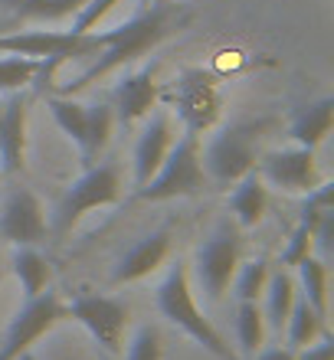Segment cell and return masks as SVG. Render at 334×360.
I'll use <instances>...</instances> for the list:
<instances>
[{"instance_id":"15","label":"cell","mask_w":334,"mask_h":360,"mask_svg":"<svg viewBox=\"0 0 334 360\" xmlns=\"http://www.w3.org/2000/svg\"><path fill=\"white\" fill-rule=\"evenodd\" d=\"M27 115L30 95L10 92L4 102V118H0V174L17 177L27 167Z\"/></svg>"},{"instance_id":"27","label":"cell","mask_w":334,"mask_h":360,"mask_svg":"<svg viewBox=\"0 0 334 360\" xmlns=\"http://www.w3.org/2000/svg\"><path fill=\"white\" fill-rule=\"evenodd\" d=\"M39 59L27 56H4L0 59V92H23V89L37 79Z\"/></svg>"},{"instance_id":"7","label":"cell","mask_w":334,"mask_h":360,"mask_svg":"<svg viewBox=\"0 0 334 360\" xmlns=\"http://www.w3.org/2000/svg\"><path fill=\"white\" fill-rule=\"evenodd\" d=\"M46 108L53 112L63 134L79 148L82 167H92L102 158V151L108 148V138H112V128H115L112 105L108 102L82 105L72 95H49Z\"/></svg>"},{"instance_id":"28","label":"cell","mask_w":334,"mask_h":360,"mask_svg":"<svg viewBox=\"0 0 334 360\" xmlns=\"http://www.w3.org/2000/svg\"><path fill=\"white\" fill-rule=\"evenodd\" d=\"M161 357H164V344H161L158 324H141V328L134 331L131 344H128L124 360H161Z\"/></svg>"},{"instance_id":"14","label":"cell","mask_w":334,"mask_h":360,"mask_svg":"<svg viewBox=\"0 0 334 360\" xmlns=\"http://www.w3.org/2000/svg\"><path fill=\"white\" fill-rule=\"evenodd\" d=\"M158 98H161V92H158V82H154V69L151 66L128 69L112 92L115 122H122V124L141 122V118H148L154 112Z\"/></svg>"},{"instance_id":"13","label":"cell","mask_w":334,"mask_h":360,"mask_svg":"<svg viewBox=\"0 0 334 360\" xmlns=\"http://www.w3.org/2000/svg\"><path fill=\"white\" fill-rule=\"evenodd\" d=\"M49 233L43 200L30 187H13L0 207V236L13 246H39Z\"/></svg>"},{"instance_id":"32","label":"cell","mask_w":334,"mask_h":360,"mask_svg":"<svg viewBox=\"0 0 334 360\" xmlns=\"http://www.w3.org/2000/svg\"><path fill=\"white\" fill-rule=\"evenodd\" d=\"M252 360H295V351L292 347H282V344H276V347H259L256 354H252Z\"/></svg>"},{"instance_id":"12","label":"cell","mask_w":334,"mask_h":360,"mask_svg":"<svg viewBox=\"0 0 334 360\" xmlns=\"http://www.w3.org/2000/svg\"><path fill=\"white\" fill-rule=\"evenodd\" d=\"M256 171L262 177V184H272V187L285 190V193H308V190H315L321 184L315 151L298 148V144L259 154Z\"/></svg>"},{"instance_id":"18","label":"cell","mask_w":334,"mask_h":360,"mask_svg":"<svg viewBox=\"0 0 334 360\" xmlns=\"http://www.w3.org/2000/svg\"><path fill=\"white\" fill-rule=\"evenodd\" d=\"M334 128V98L331 95H321L315 102L302 105L292 112L288 118V134H292V141L298 148H308V151H315L325 144V138L331 134Z\"/></svg>"},{"instance_id":"35","label":"cell","mask_w":334,"mask_h":360,"mask_svg":"<svg viewBox=\"0 0 334 360\" xmlns=\"http://www.w3.org/2000/svg\"><path fill=\"white\" fill-rule=\"evenodd\" d=\"M141 4H151V0H141Z\"/></svg>"},{"instance_id":"26","label":"cell","mask_w":334,"mask_h":360,"mask_svg":"<svg viewBox=\"0 0 334 360\" xmlns=\"http://www.w3.org/2000/svg\"><path fill=\"white\" fill-rule=\"evenodd\" d=\"M269 259L266 256H256L236 266V275H233V295H236L239 302H259L262 292H266V282H269Z\"/></svg>"},{"instance_id":"36","label":"cell","mask_w":334,"mask_h":360,"mask_svg":"<svg viewBox=\"0 0 334 360\" xmlns=\"http://www.w3.org/2000/svg\"><path fill=\"white\" fill-rule=\"evenodd\" d=\"M105 360H112V357H105Z\"/></svg>"},{"instance_id":"22","label":"cell","mask_w":334,"mask_h":360,"mask_svg":"<svg viewBox=\"0 0 334 360\" xmlns=\"http://www.w3.org/2000/svg\"><path fill=\"white\" fill-rule=\"evenodd\" d=\"M13 275H17L20 288H23V298H37L39 292L49 288L53 269H49V259L37 246H17V252H13Z\"/></svg>"},{"instance_id":"9","label":"cell","mask_w":334,"mask_h":360,"mask_svg":"<svg viewBox=\"0 0 334 360\" xmlns=\"http://www.w3.org/2000/svg\"><path fill=\"white\" fill-rule=\"evenodd\" d=\"M66 314L76 318V321L92 334V341L98 344V351L105 354V357L122 354L124 328H128V318H131L128 302L115 298V295L82 292V295H76L72 302H66Z\"/></svg>"},{"instance_id":"34","label":"cell","mask_w":334,"mask_h":360,"mask_svg":"<svg viewBox=\"0 0 334 360\" xmlns=\"http://www.w3.org/2000/svg\"><path fill=\"white\" fill-rule=\"evenodd\" d=\"M20 360H30V354H27V357H20Z\"/></svg>"},{"instance_id":"8","label":"cell","mask_w":334,"mask_h":360,"mask_svg":"<svg viewBox=\"0 0 334 360\" xmlns=\"http://www.w3.org/2000/svg\"><path fill=\"white\" fill-rule=\"evenodd\" d=\"M167 105L181 118L187 134H203L220 122V79L203 66H187L167 89Z\"/></svg>"},{"instance_id":"17","label":"cell","mask_w":334,"mask_h":360,"mask_svg":"<svg viewBox=\"0 0 334 360\" xmlns=\"http://www.w3.org/2000/svg\"><path fill=\"white\" fill-rule=\"evenodd\" d=\"M171 256V229H154L148 236H141L131 249H124L118 262L112 269V285H128L138 282L144 275H151L154 269H161Z\"/></svg>"},{"instance_id":"16","label":"cell","mask_w":334,"mask_h":360,"mask_svg":"<svg viewBox=\"0 0 334 360\" xmlns=\"http://www.w3.org/2000/svg\"><path fill=\"white\" fill-rule=\"evenodd\" d=\"M174 144V128H171V115L164 108H154L144 131L138 134L134 141V154H131V164H134V187H144L148 180L158 174V167L164 164L167 151Z\"/></svg>"},{"instance_id":"6","label":"cell","mask_w":334,"mask_h":360,"mask_svg":"<svg viewBox=\"0 0 334 360\" xmlns=\"http://www.w3.org/2000/svg\"><path fill=\"white\" fill-rule=\"evenodd\" d=\"M203 187H210L207 171L200 161V134H187L171 144V151L164 158L144 187H134V200L144 203H161V200H177V197H197Z\"/></svg>"},{"instance_id":"21","label":"cell","mask_w":334,"mask_h":360,"mask_svg":"<svg viewBox=\"0 0 334 360\" xmlns=\"http://www.w3.org/2000/svg\"><path fill=\"white\" fill-rule=\"evenodd\" d=\"M89 0H0V7L10 17L27 20V23H56V20L76 17Z\"/></svg>"},{"instance_id":"24","label":"cell","mask_w":334,"mask_h":360,"mask_svg":"<svg viewBox=\"0 0 334 360\" xmlns=\"http://www.w3.org/2000/svg\"><path fill=\"white\" fill-rule=\"evenodd\" d=\"M298 272V288H302V298H305L311 308H315L321 318L328 321V262L318 256H305L295 266Z\"/></svg>"},{"instance_id":"3","label":"cell","mask_w":334,"mask_h":360,"mask_svg":"<svg viewBox=\"0 0 334 360\" xmlns=\"http://www.w3.org/2000/svg\"><path fill=\"white\" fill-rule=\"evenodd\" d=\"M154 304H158L161 318H167L174 328H181L187 338H193V341L200 344L203 351H210L213 357L243 360L226 341H223V334L210 324V318L200 311V304H197L193 288H191V269H187V262L177 259V262L167 269V275L161 278L158 292H154Z\"/></svg>"},{"instance_id":"1","label":"cell","mask_w":334,"mask_h":360,"mask_svg":"<svg viewBox=\"0 0 334 360\" xmlns=\"http://www.w3.org/2000/svg\"><path fill=\"white\" fill-rule=\"evenodd\" d=\"M181 20H184L181 10L174 7V4H167V0L141 4V10L131 20H124L122 27H115V30H105V46L96 53V63L86 72H79L76 79H69L66 86H63V92L72 95L79 89L92 86L96 79L115 72V69H131L154 46H161Z\"/></svg>"},{"instance_id":"20","label":"cell","mask_w":334,"mask_h":360,"mask_svg":"<svg viewBox=\"0 0 334 360\" xmlns=\"http://www.w3.org/2000/svg\"><path fill=\"white\" fill-rule=\"evenodd\" d=\"M266 207H269V190L262 184L259 174H246L243 180L233 184V193H229V210L236 217V226L239 229H252L259 219L266 217Z\"/></svg>"},{"instance_id":"23","label":"cell","mask_w":334,"mask_h":360,"mask_svg":"<svg viewBox=\"0 0 334 360\" xmlns=\"http://www.w3.org/2000/svg\"><path fill=\"white\" fill-rule=\"evenodd\" d=\"M318 334H325L328 338V321L321 314L311 308V304L298 295L295 304H292V311H288V321H285V341L292 351H302L308 344H315Z\"/></svg>"},{"instance_id":"10","label":"cell","mask_w":334,"mask_h":360,"mask_svg":"<svg viewBox=\"0 0 334 360\" xmlns=\"http://www.w3.org/2000/svg\"><path fill=\"white\" fill-rule=\"evenodd\" d=\"M66 302L56 292H39L37 298H27V304L13 314V321L7 324V331L0 338V360H20L27 357L30 347L53 331L59 321H66Z\"/></svg>"},{"instance_id":"2","label":"cell","mask_w":334,"mask_h":360,"mask_svg":"<svg viewBox=\"0 0 334 360\" xmlns=\"http://www.w3.org/2000/svg\"><path fill=\"white\" fill-rule=\"evenodd\" d=\"M272 124H276V118H239V122L220 128L207 141V148H200L207 180L217 187H233L236 180L252 174Z\"/></svg>"},{"instance_id":"31","label":"cell","mask_w":334,"mask_h":360,"mask_svg":"<svg viewBox=\"0 0 334 360\" xmlns=\"http://www.w3.org/2000/svg\"><path fill=\"white\" fill-rule=\"evenodd\" d=\"M295 360H334L331 338H325L321 344H308V347H302V354L295 351Z\"/></svg>"},{"instance_id":"11","label":"cell","mask_w":334,"mask_h":360,"mask_svg":"<svg viewBox=\"0 0 334 360\" xmlns=\"http://www.w3.org/2000/svg\"><path fill=\"white\" fill-rule=\"evenodd\" d=\"M239 249H243V236L236 223H220L197 249V282L207 302H220L229 292V282L239 266Z\"/></svg>"},{"instance_id":"33","label":"cell","mask_w":334,"mask_h":360,"mask_svg":"<svg viewBox=\"0 0 334 360\" xmlns=\"http://www.w3.org/2000/svg\"><path fill=\"white\" fill-rule=\"evenodd\" d=\"M0 118H4V102H0Z\"/></svg>"},{"instance_id":"30","label":"cell","mask_w":334,"mask_h":360,"mask_svg":"<svg viewBox=\"0 0 334 360\" xmlns=\"http://www.w3.org/2000/svg\"><path fill=\"white\" fill-rule=\"evenodd\" d=\"M122 4V0H89L86 7L79 10L76 17H72V33H92V30L102 23L108 10H115Z\"/></svg>"},{"instance_id":"4","label":"cell","mask_w":334,"mask_h":360,"mask_svg":"<svg viewBox=\"0 0 334 360\" xmlns=\"http://www.w3.org/2000/svg\"><path fill=\"white\" fill-rule=\"evenodd\" d=\"M105 46V33H72V30H23V33H7L0 37V53L4 56H27V59H39V72L37 82L43 89L53 72L63 63L79 56H96L98 49Z\"/></svg>"},{"instance_id":"25","label":"cell","mask_w":334,"mask_h":360,"mask_svg":"<svg viewBox=\"0 0 334 360\" xmlns=\"http://www.w3.org/2000/svg\"><path fill=\"white\" fill-rule=\"evenodd\" d=\"M236 338L243 357L252 360V354L266 341V321H262V308L259 302H239L236 304Z\"/></svg>"},{"instance_id":"5","label":"cell","mask_w":334,"mask_h":360,"mask_svg":"<svg viewBox=\"0 0 334 360\" xmlns=\"http://www.w3.org/2000/svg\"><path fill=\"white\" fill-rule=\"evenodd\" d=\"M118 200H122V164L96 161L63 190V197L53 210V226L49 229L56 236H69L86 213L98 207H112Z\"/></svg>"},{"instance_id":"19","label":"cell","mask_w":334,"mask_h":360,"mask_svg":"<svg viewBox=\"0 0 334 360\" xmlns=\"http://www.w3.org/2000/svg\"><path fill=\"white\" fill-rule=\"evenodd\" d=\"M262 295H266V304H259V308H262V321H266V328L282 334L285 331V321H288V311H292V304H295V298H298L295 275L278 266L276 272H269V282H266V292Z\"/></svg>"},{"instance_id":"29","label":"cell","mask_w":334,"mask_h":360,"mask_svg":"<svg viewBox=\"0 0 334 360\" xmlns=\"http://www.w3.org/2000/svg\"><path fill=\"white\" fill-rule=\"evenodd\" d=\"M305 256H311V226L298 223V226L288 233L285 249H282V256H278V266H282V269H295Z\"/></svg>"}]
</instances>
